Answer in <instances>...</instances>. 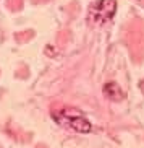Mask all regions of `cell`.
I'll list each match as a JSON object with an SVG mask.
<instances>
[{
  "instance_id": "6da1fadb",
  "label": "cell",
  "mask_w": 144,
  "mask_h": 148,
  "mask_svg": "<svg viewBox=\"0 0 144 148\" xmlns=\"http://www.w3.org/2000/svg\"><path fill=\"white\" fill-rule=\"evenodd\" d=\"M53 119L60 125L70 127V129H73L76 132H81V134H87V132L92 130L91 122H87L84 119L83 112L78 111V109L65 108V109H62V111H57V112H53Z\"/></svg>"
},
{
  "instance_id": "7a4b0ae2",
  "label": "cell",
  "mask_w": 144,
  "mask_h": 148,
  "mask_svg": "<svg viewBox=\"0 0 144 148\" xmlns=\"http://www.w3.org/2000/svg\"><path fill=\"white\" fill-rule=\"evenodd\" d=\"M117 12V2L115 0H99L91 7L87 18L94 23H105L112 20Z\"/></svg>"
},
{
  "instance_id": "3957f363",
  "label": "cell",
  "mask_w": 144,
  "mask_h": 148,
  "mask_svg": "<svg viewBox=\"0 0 144 148\" xmlns=\"http://www.w3.org/2000/svg\"><path fill=\"white\" fill-rule=\"evenodd\" d=\"M105 93H107V95H110V93H114V95H112V98H115V95L118 96V99H120V98H122V91H120V90H118V86L117 85H114V83H109V85H105Z\"/></svg>"
},
{
  "instance_id": "277c9868",
  "label": "cell",
  "mask_w": 144,
  "mask_h": 148,
  "mask_svg": "<svg viewBox=\"0 0 144 148\" xmlns=\"http://www.w3.org/2000/svg\"><path fill=\"white\" fill-rule=\"evenodd\" d=\"M21 2L23 0H8V7L11 10H20L21 8Z\"/></svg>"
}]
</instances>
